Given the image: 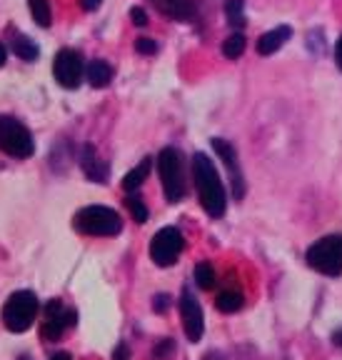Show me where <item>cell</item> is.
Returning a JSON list of instances; mask_svg holds the SVG:
<instances>
[{
    "label": "cell",
    "mask_w": 342,
    "mask_h": 360,
    "mask_svg": "<svg viewBox=\"0 0 342 360\" xmlns=\"http://www.w3.org/2000/svg\"><path fill=\"white\" fill-rule=\"evenodd\" d=\"M183 236H180L178 228H163V231H157L152 236V243H150V258L155 260V265L165 268V265H173L175 260L180 258L183 253Z\"/></svg>",
    "instance_id": "cell-7"
},
{
    "label": "cell",
    "mask_w": 342,
    "mask_h": 360,
    "mask_svg": "<svg viewBox=\"0 0 342 360\" xmlns=\"http://www.w3.org/2000/svg\"><path fill=\"white\" fill-rule=\"evenodd\" d=\"M173 350H175V343H173V340H170V338H165V340H160V343H157V348H155V358H157V360L170 358V355H173Z\"/></svg>",
    "instance_id": "cell-25"
},
{
    "label": "cell",
    "mask_w": 342,
    "mask_h": 360,
    "mask_svg": "<svg viewBox=\"0 0 342 360\" xmlns=\"http://www.w3.org/2000/svg\"><path fill=\"white\" fill-rule=\"evenodd\" d=\"M213 148H215V153H218V155L223 158V163L228 165V170H230L232 193H235V198H242V195H245V180H242L240 163H237L235 148H232L228 141H223V138H213Z\"/></svg>",
    "instance_id": "cell-11"
},
{
    "label": "cell",
    "mask_w": 342,
    "mask_h": 360,
    "mask_svg": "<svg viewBox=\"0 0 342 360\" xmlns=\"http://www.w3.org/2000/svg\"><path fill=\"white\" fill-rule=\"evenodd\" d=\"M112 360H130V348L125 343H120L118 348H115V355H112Z\"/></svg>",
    "instance_id": "cell-27"
},
{
    "label": "cell",
    "mask_w": 342,
    "mask_h": 360,
    "mask_svg": "<svg viewBox=\"0 0 342 360\" xmlns=\"http://www.w3.org/2000/svg\"><path fill=\"white\" fill-rule=\"evenodd\" d=\"M30 13H33V20L38 22L40 28H51L53 22V13H51V3L48 0H28Z\"/></svg>",
    "instance_id": "cell-18"
},
{
    "label": "cell",
    "mask_w": 342,
    "mask_h": 360,
    "mask_svg": "<svg viewBox=\"0 0 342 360\" xmlns=\"http://www.w3.org/2000/svg\"><path fill=\"white\" fill-rule=\"evenodd\" d=\"M80 168H83L85 178L93 183H107V163L98 155L93 146H85L80 153Z\"/></svg>",
    "instance_id": "cell-12"
},
{
    "label": "cell",
    "mask_w": 342,
    "mask_h": 360,
    "mask_svg": "<svg viewBox=\"0 0 342 360\" xmlns=\"http://www.w3.org/2000/svg\"><path fill=\"white\" fill-rule=\"evenodd\" d=\"M223 53H225V58L237 60V58L245 53V35H242V33H232L230 38L223 43Z\"/></svg>",
    "instance_id": "cell-20"
},
{
    "label": "cell",
    "mask_w": 342,
    "mask_h": 360,
    "mask_svg": "<svg viewBox=\"0 0 342 360\" xmlns=\"http://www.w3.org/2000/svg\"><path fill=\"white\" fill-rule=\"evenodd\" d=\"M85 75H88V83L93 88H105L112 80V68L105 60H90L85 65Z\"/></svg>",
    "instance_id": "cell-15"
},
{
    "label": "cell",
    "mask_w": 342,
    "mask_h": 360,
    "mask_svg": "<svg viewBox=\"0 0 342 360\" xmlns=\"http://www.w3.org/2000/svg\"><path fill=\"white\" fill-rule=\"evenodd\" d=\"M0 150L20 160L30 158L35 150L30 130L13 115H0Z\"/></svg>",
    "instance_id": "cell-6"
},
{
    "label": "cell",
    "mask_w": 342,
    "mask_h": 360,
    "mask_svg": "<svg viewBox=\"0 0 342 360\" xmlns=\"http://www.w3.org/2000/svg\"><path fill=\"white\" fill-rule=\"evenodd\" d=\"M125 205H128V210L133 213L135 223H145V220H147V205H145V200H143V198L128 195V198H125Z\"/></svg>",
    "instance_id": "cell-22"
},
{
    "label": "cell",
    "mask_w": 342,
    "mask_h": 360,
    "mask_svg": "<svg viewBox=\"0 0 342 360\" xmlns=\"http://www.w3.org/2000/svg\"><path fill=\"white\" fill-rule=\"evenodd\" d=\"M135 51L140 53V56H152V53H157V45L150 38H138L135 40Z\"/></svg>",
    "instance_id": "cell-24"
},
{
    "label": "cell",
    "mask_w": 342,
    "mask_h": 360,
    "mask_svg": "<svg viewBox=\"0 0 342 360\" xmlns=\"http://www.w3.org/2000/svg\"><path fill=\"white\" fill-rule=\"evenodd\" d=\"M13 51H15V56L22 58V60H35V58H38V45L30 38H18L15 45H13Z\"/></svg>",
    "instance_id": "cell-23"
},
{
    "label": "cell",
    "mask_w": 342,
    "mask_h": 360,
    "mask_svg": "<svg viewBox=\"0 0 342 360\" xmlns=\"http://www.w3.org/2000/svg\"><path fill=\"white\" fill-rule=\"evenodd\" d=\"M192 178H195L200 205L208 210L213 218H223L228 210V198H225V186L218 175V168L205 153H195L192 158Z\"/></svg>",
    "instance_id": "cell-1"
},
{
    "label": "cell",
    "mask_w": 342,
    "mask_h": 360,
    "mask_svg": "<svg viewBox=\"0 0 342 360\" xmlns=\"http://www.w3.org/2000/svg\"><path fill=\"white\" fill-rule=\"evenodd\" d=\"M38 315V298L30 290H15L3 305V326L11 333H25Z\"/></svg>",
    "instance_id": "cell-3"
},
{
    "label": "cell",
    "mask_w": 342,
    "mask_h": 360,
    "mask_svg": "<svg viewBox=\"0 0 342 360\" xmlns=\"http://www.w3.org/2000/svg\"><path fill=\"white\" fill-rule=\"evenodd\" d=\"M195 283L202 290H210L215 285V268L210 263H197L195 265Z\"/></svg>",
    "instance_id": "cell-21"
},
{
    "label": "cell",
    "mask_w": 342,
    "mask_h": 360,
    "mask_svg": "<svg viewBox=\"0 0 342 360\" xmlns=\"http://www.w3.org/2000/svg\"><path fill=\"white\" fill-rule=\"evenodd\" d=\"M290 35H292V30L287 28V25H277L275 30H268V33L258 40V53L260 56H272V53H277L282 45L290 40Z\"/></svg>",
    "instance_id": "cell-14"
},
{
    "label": "cell",
    "mask_w": 342,
    "mask_h": 360,
    "mask_svg": "<svg viewBox=\"0 0 342 360\" xmlns=\"http://www.w3.org/2000/svg\"><path fill=\"white\" fill-rule=\"evenodd\" d=\"M73 318H75L73 310H65V305H63L60 300H51V303L45 305L43 330H40V335H43L45 340H58V338L65 333V328H70L75 323Z\"/></svg>",
    "instance_id": "cell-9"
},
{
    "label": "cell",
    "mask_w": 342,
    "mask_h": 360,
    "mask_svg": "<svg viewBox=\"0 0 342 360\" xmlns=\"http://www.w3.org/2000/svg\"><path fill=\"white\" fill-rule=\"evenodd\" d=\"M152 6L173 20H192L195 18V0H152Z\"/></svg>",
    "instance_id": "cell-13"
},
{
    "label": "cell",
    "mask_w": 342,
    "mask_h": 360,
    "mask_svg": "<svg viewBox=\"0 0 342 360\" xmlns=\"http://www.w3.org/2000/svg\"><path fill=\"white\" fill-rule=\"evenodd\" d=\"M130 18H133V22L138 25V28H143V25H147V13L143 11V8H130Z\"/></svg>",
    "instance_id": "cell-26"
},
{
    "label": "cell",
    "mask_w": 342,
    "mask_h": 360,
    "mask_svg": "<svg viewBox=\"0 0 342 360\" xmlns=\"http://www.w3.org/2000/svg\"><path fill=\"white\" fill-rule=\"evenodd\" d=\"M80 6H83L85 11H96V8L100 6V0H80Z\"/></svg>",
    "instance_id": "cell-29"
},
{
    "label": "cell",
    "mask_w": 342,
    "mask_h": 360,
    "mask_svg": "<svg viewBox=\"0 0 342 360\" xmlns=\"http://www.w3.org/2000/svg\"><path fill=\"white\" fill-rule=\"evenodd\" d=\"M332 343H335L337 348H342V330H335V333H332Z\"/></svg>",
    "instance_id": "cell-31"
},
{
    "label": "cell",
    "mask_w": 342,
    "mask_h": 360,
    "mask_svg": "<svg viewBox=\"0 0 342 360\" xmlns=\"http://www.w3.org/2000/svg\"><path fill=\"white\" fill-rule=\"evenodd\" d=\"M6 58H8V51H6V45L0 43V65H3V63H6Z\"/></svg>",
    "instance_id": "cell-32"
},
{
    "label": "cell",
    "mask_w": 342,
    "mask_h": 360,
    "mask_svg": "<svg viewBox=\"0 0 342 360\" xmlns=\"http://www.w3.org/2000/svg\"><path fill=\"white\" fill-rule=\"evenodd\" d=\"M242 295L237 290H223L218 295V300H215V305H218L220 313H237V310L242 308Z\"/></svg>",
    "instance_id": "cell-17"
},
{
    "label": "cell",
    "mask_w": 342,
    "mask_h": 360,
    "mask_svg": "<svg viewBox=\"0 0 342 360\" xmlns=\"http://www.w3.org/2000/svg\"><path fill=\"white\" fill-rule=\"evenodd\" d=\"M225 15L235 28L245 25V0H225Z\"/></svg>",
    "instance_id": "cell-19"
},
{
    "label": "cell",
    "mask_w": 342,
    "mask_h": 360,
    "mask_svg": "<svg viewBox=\"0 0 342 360\" xmlns=\"http://www.w3.org/2000/svg\"><path fill=\"white\" fill-rule=\"evenodd\" d=\"M157 168L168 202H180L185 198V175H183V155L178 148H163L157 155Z\"/></svg>",
    "instance_id": "cell-5"
},
{
    "label": "cell",
    "mask_w": 342,
    "mask_h": 360,
    "mask_svg": "<svg viewBox=\"0 0 342 360\" xmlns=\"http://www.w3.org/2000/svg\"><path fill=\"white\" fill-rule=\"evenodd\" d=\"M147 173H150V158H145V160H140V163L135 165L133 170H130L128 175H125V180H123V188L128 193H135L138 188L143 186V180L147 178Z\"/></svg>",
    "instance_id": "cell-16"
},
{
    "label": "cell",
    "mask_w": 342,
    "mask_h": 360,
    "mask_svg": "<svg viewBox=\"0 0 342 360\" xmlns=\"http://www.w3.org/2000/svg\"><path fill=\"white\" fill-rule=\"evenodd\" d=\"M20 360H30V358H20Z\"/></svg>",
    "instance_id": "cell-34"
},
{
    "label": "cell",
    "mask_w": 342,
    "mask_h": 360,
    "mask_svg": "<svg viewBox=\"0 0 342 360\" xmlns=\"http://www.w3.org/2000/svg\"><path fill=\"white\" fill-rule=\"evenodd\" d=\"M53 360H70V355H67V353H55V355H53Z\"/></svg>",
    "instance_id": "cell-33"
},
{
    "label": "cell",
    "mask_w": 342,
    "mask_h": 360,
    "mask_svg": "<svg viewBox=\"0 0 342 360\" xmlns=\"http://www.w3.org/2000/svg\"><path fill=\"white\" fill-rule=\"evenodd\" d=\"M308 265L322 276H340L342 273V236H325L308 248L305 255Z\"/></svg>",
    "instance_id": "cell-4"
},
{
    "label": "cell",
    "mask_w": 342,
    "mask_h": 360,
    "mask_svg": "<svg viewBox=\"0 0 342 360\" xmlns=\"http://www.w3.org/2000/svg\"><path fill=\"white\" fill-rule=\"evenodd\" d=\"M168 308H170L168 295H157V298H155V310H157V313H163V310H168Z\"/></svg>",
    "instance_id": "cell-28"
},
{
    "label": "cell",
    "mask_w": 342,
    "mask_h": 360,
    "mask_svg": "<svg viewBox=\"0 0 342 360\" xmlns=\"http://www.w3.org/2000/svg\"><path fill=\"white\" fill-rule=\"evenodd\" d=\"M180 318H183V330H185L188 340H190V343H197V340L202 338L205 321H202L200 303H197L195 295L188 290H183V295H180Z\"/></svg>",
    "instance_id": "cell-10"
},
{
    "label": "cell",
    "mask_w": 342,
    "mask_h": 360,
    "mask_svg": "<svg viewBox=\"0 0 342 360\" xmlns=\"http://www.w3.org/2000/svg\"><path fill=\"white\" fill-rule=\"evenodd\" d=\"M53 73H55V80L63 85V88H78L80 80H83L85 73V60L80 58L78 51L73 48H65L55 56V65H53Z\"/></svg>",
    "instance_id": "cell-8"
},
{
    "label": "cell",
    "mask_w": 342,
    "mask_h": 360,
    "mask_svg": "<svg viewBox=\"0 0 342 360\" xmlns=\"http://www.w3.org/2000/svg\"><path fill=\"white\" fill-rule=\"evenodd\" d=\"M335 60H337V68H342V38L337 40V45H335Z\"/></svg>",
    "instance_id": "cell-30"
},
{
    "label": "cell",
    "mask_w": 342,
    "mask_h": 360,
    "mask_svg": "<svg viewBox=\"0 0 342 360\" xmlns=\"http://www.w3.org/2000/svg\"><path fill=\"white\" fill-rule=\"evenodd\" d=\"M75 231L85 233V236H100V238H112L123 231V220L112 208L105 205H88V208L75 213Z\"/></svg>",
    "instance_id": "cell-2"
}]
</instances>
